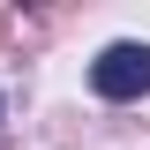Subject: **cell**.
<instances>
[{
	"label": "cell",
	"mask_w": 150,
	"mask_h": 150,
	"mask_svg": "<svg viewBox=\"0 0 150 150\" xmlns=\"http://www.w3.org/2000/svg\"><path fill=\"white\" fill-rule=\"evenodd\" d=\"M90 90L98 98H143L150 90V45H135V38H120V45H105V53L90 60Z\"/></svg>",
	"instance_id": "obj_1"
}]
</instances>
